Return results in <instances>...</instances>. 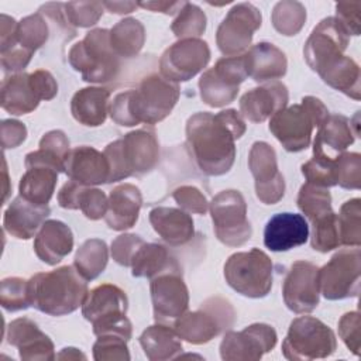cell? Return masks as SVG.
<instances>
[{"instance_id":"cell-1","label":"cell","mask_w":361,"mask_h":361,"mask_svg":"<svg viewBox=\"0 0 361 361\" xmlns=\"http://www.w3.org/2000/svg\"><path fill=\"white\" fill-rule=\"evenodd\" d=\"M245 131L237 110L217 114L196 113L186 123V144L197 168L206 175L219 176L230 171L235 158L234 140Z\"/></svg>"},{"instance_id":"cell-2","label":"cell","mask_w":361,"mask_h":361,"mask_svg":"<svg viewBox=\"0 0 361 361\" xmlns=\"http://www.w3.org/2000/svg\"><path fill=\"white\" fill-rule=\"evenodd\" d=\"M179 99V86L164 76L151 75L137 89L123 92L114 97L109 111L120 126L140 123L155 124L164 120Z\"/></svg>"},{"instance_id":"cell-3","label":"cell","mask_w":361,"mask_h":361,"mask_svg":"<svg viewBox=\"0 0 361 361\" xmlns=\"http://www.w3.org/2000/svg\"><path fill=\"white\" fill-rule=\"evenodd\" d=\"M86 281L75 265L35 274L28 279L30 306L49 316L72 313L87 295Z\"/></svg>"},{"instance_id":"cell-4","label":"cell","mask_w":361,"mask_h":361,"mask_svg":"<svg viewBox=\"0 0 361 361\" xmlns=\"http://www.w3.org/2000/svg\"><path fill=\"white\" fill-rule=\"evenodd\" d=\"M103 154L110 165L109 182H117L152 169L158 161L159 144L154 130L140 128L110 142Z\"/></svg>"},{"instance_id":"cell-5","label":"cell","mask_w":361,"mask_h":361,"mask_svg":"<svg viewBox=\"0 0 361 361\" xmlns=\"http://www.w3.org/2000/svg\"><path fill=\"white\" fill-rule=\"evenodd\" d=\"M329 116L327 107L313 96L302 99L300 104L283 107L272 114L269 131L289 152L306 149L310 144L312 131Z\"/></svg>"},{"instance_id":"cell-6","label":"cell","mask_w":361,"mask_h":361,"mask_svg":"<svg viewBox=\"0 0 361 361\" xmlns=\"http://www.w3.org/2000/svg\"><path fill=\"white\" fill-rule=\"evenodd\" d=\"M128 300L126 292L111 283H103L87 292L82 303V314L93 324L99 336L116 334L131 338V322L126 317Z\"/></svg>"},{"instance_id":"cell-7","label":"cell","mask_w":361,"mask_h":361,"mask_svg":"<svg viewBox=\"0 0 361 361\" xmlns=\"http://www.w3.org/2000/svg\"><path fill=\"white\" fill-rule=\"evenodd\" d=\"M69 62L86 82H109L120 71L118 55L110 44V30L97 28L75 44L69 51Z\"/></svg>"},{"instance_id":"cell-8","label":"cell","mask_w":361,"mask_h":361,"mask_svg":"<svg viewBox=\"0 0 361 361\" xmlns=\"http://www.w3.org/2000/svg\"><path fill=\"white\" fill-rule=\"evenodd\" d=\"M272 271V261L258 248L235 252L224 264L227 283L248 298H264L269 293Z\"/></svg>"},{"instance_id":"cell-9","label":"cell","mask_w":361,"mask_h":361,"mask_svg":"<svg viewBox=\"0 0 361 361\" xmlns=\"http://www.w3.org/2000/svg\"><path fill=\"white\" fill-rule=\"evenodd\" d=\"M337 347L333 330L312 316L296 317L282 343V353L288 360L324 358Z\"/></svg>"},{"instance_id":"cell-10","label":"cell","mask_w":361,"mask_h":361,"mask_svg":"<svg viewBox=\"0 0 361 361\" xmlns=\"http://www.w3.org/2000/svg\"><path fill=\"white\" fill-rule=\"evenodd\" d=\"M56 93L58 85L48 71L17 73L1 83V107L11 114H27L41 100H51Z\"/></svg>"},{"instance_id":"cell-11","label":"cell","mask_w":361,"mask_h":361,"mask_svg":"<svg viewBox=\"0 0 361 361\" xmlns=\"http://www.w3.org/2000/svg\"><path fill=\"white\" fill-rule=\"evenodd\" d=\"M360 248H345L331 257V259L319 269V292L326 299L337 300L360 293Z\"/></svg>"},{"instance_id":"cell-12","label":"cell","mask_w":361,"mask_h":361,"mask_svg":"<svg viewBox=\"0 0 361 361\" xmlns=\"http://www.w3.org/2000/svg\"><path fill=\"white\" fill-rule=\"evenodd\" d=\"M214 233L227 245H243L251 238V224L247 220V204L238 190H223L210 203Z\"/></svg>"},{"instance_id":"cell-13","label":"cell","mask_w":361,"mask_h":361,"mask_svg":"<svg viewBox=\"0 0 361 361\" xmlns=\"http://www.w3.org/2000/svg\"><path fill=\"white\" fill-rule=\"evenodd\" d=\"M245 78L247 71L243 55L219 59L199 80L202 100L212 107H221L231 103L238 93L240 83Z\"/></svg>"},{"instance_id":"cell-14","label":"cell","mask_w":361,"mask_h":361,"mask_svg":"<svg viewBox=\"0 0 361 361\" xmlns=\"http://www.w3.org/2000/svg\"><path fill=\"white\" fill-rule=\"evenodd\" d=\"M348 34L336 17L322 20L307 38L303 55L307 65L319 75L343 56L348 45Z\"/></svg>"},{"instance_id":"cell-15","label":"cell","mask_w":361,"mask_h":361,"mask_svg":"<svg viewBox=\"0 0 361 361\" xmlns=\"http://www.w3.org/2000/svg\"><path fill=\"white\" fill-rule=\"evenodd\" d=\"M228 312H231V307L227 302L219 298L209 299L199 310L178 317L173 327L176 334L188 343H207L220 333L224 322L227 323Z\"/></svg>"},{"instance_id":"cell-16","label":"cell","mask_w":361,"mask_h":361,"mask_svg":"<svg viewBox=\"0 0 361 361\" xmlns=\"http://www.w3.org/2000/svg\"><path fill=\"white\" fill-rule=\"evenodd\" d=\"M261 20L259 10L252 4H235L217 28L219 49L227 56H237L251 44L254 31L261 27Z\"/></svg>"},{"instance_id":"cell-17","label":"cell","mask_w":361,"mask_h":361,"mask_svg":"<svg viewBox=\"0 0 361 361\" xmlns=\"http://www.w3.org/2000/svg\"><path fill=\"white\" fill-rule=\"evenodd\" d=\"M209 59L210 49L207 42L197 38H185L162 54L159 61L161 73L172 82H185L200 72Z\"/></svg>"},{"instance_id":"cell-18","label":"cell","mask_w":361,"mask_h":361,"mask_svg":"<svg viewBox=\"0 0 361 361\" xmlns=\"http://www.w3.org/2000/svg\"><path fill=\"white\" fill-rule=\"evenodd\" d=\"M319 268L307 261L292 264L283 285V302L295 313H309L319 305Z\"/></svg>"},{"instance_id":"cell-19","label":"cell","mask_w":361,"mask_h":361,"mask_svg":"<svg viewBox=\"0 0 361 361\" xmlns=\"http://www.w3.org/2000/svg\"><path fill=\"white\" fill-rule=\"evenodd\" d=\"M275 344L272 326L255 323L241 331H228L220 344V354L223 360H258Z\"/></svg>"},{"instance_id":"cell-20","label":"cell","mask_w":361,"mask_h":361,"mask_svg":"<svg viewBox=\"0 0 361 361\" xmlns=\"http://www.w3.org/2000/svg\"><path fill=\"white\" fill-rule=\"evenodd\" d=\"M248 166L255 179L258 199L265 204L276 203L285 190L283 176L278 171L276 155L267 142H255L250 151Z\"/></svg>"},{"instance_id":"cell-21","label":"cell","mask_w":361,"mask_h":361,"mask_svg":"<svg viewBox=\"0 0 361 361\" xmlns=\"http://www.w3.org/2000/svg\"><path fill=\"white\" fill-rule=\"evenodd\" d=\"M154 319L166 324L183 314L188 309L189 293L179 272H165L151 282Z\"/></svg>"},{"instance_id":"cell-22","label":"cell","mask_w":361,"mask_h":361,"mask_svg":"<svg viewBox=\"0 0 361 361\" xmlns=\"http://www.w3.org/2000/svg\"><path fill=\"white\" fill-rule=\"evenodd\" d=\"M63 169L72 180L83 186L109 183L110 180V165L106 155L87 145L69 149Z\"/></svg>"},{"instance_id":"cell-23","label":"cell","mask_w":361,"mask_h":361,"mask_svg":"<svg viewBox=\"0 0 361 361\" xmlns=\"http://www.w3.org/2000/svg\"><path fill=\"white\" fill-rule=\"evenodd\" d=\"M309 238V224L302 214L276 213L265 224L264 244L268 250L281 252L303 245Z\"/></svg>"},{"instance_id":"cell-24","label":"cell","mask_w":361,"mask_h":361,"mask_svg":"<svg viewBox=\"0 0 361 361\" xmlns=\"http://www.w3.org/2000/svg\"><path fill=\"white\" fill-rule=\"evenodd\" d=\"M7 341L20 351L23 360H54V344L28 317L13 320L7 327Z\"/></svg>"},{"instance_id":"cell-25","label":"cell","mask_w":361,"mask_h":361,"mask_svg":"<svg viewBox=\"0 0 361 361\" xmlns=\"http://www.w3.org/2000/svg\"><path fill=\"white\" fill-rule=\"evenodd\" d=\"M288 103V89L281 82H272L251 89L240 99V110L252 123H261L283 109Z\"/></svg>"},{"instance_id":"cell-26","label":"cell","mask_w":361,"mask_h":361,"mask_svg":"<svg viewBox=\"0 0 361 361\" xmlns=\"http://www.w3.org/2000/svg\"><path fill=\"white\" fill-rule=\"evenodd\" d=\"M51 213L48 204H35L23 196H17L4 212V230L16 238L28 240L44 224Z\"/></svg>"},{"instance_id":"cell-27","label":"cell","mask_w":361,"mask_h":361,"mask_svg":"<svg viewBox=\"0 0 361 361\" xmlns=\"http://www.w3.org/2000/svg\"><path fill=\"white\" fill-rule=\"evenodd\" d=\"M73 247V234L71 228L59 220H47L41 226L34 240L37 257L48 265L61 262Z\"/></svg>"},{"instance_id":"cell-28","label":"cell","mask_w":361,"mask_h":361,"mask_svg":"<svg viewBox=\"0 0 361 361\" xmlns=\"http://www.w3.org/2000/svg\"><path fill=\"white\" fill-rule=\"evenodd\" d=\"M243 56L247 76L255 82L279 79L286 73L285 54L274 44L259 42L252 45Z\"/></svg>"},{"instance_id":"cell-29","label":"cell","mask_w":361,"mask_h":361,"mask_svg":"<svg viewBox=\"0 0 361 361\" xmlns=\"http://www.w3.org/2000/svg\"><path fill=\"white\" fill-rule=\"evenodd\" d=\"M142 197L140 189L124 183L110 192L104 220L113 230H126L135 224L141 209Z\"/></svg>"},{"instance_id":"cell-30","label":"cell","mask_w":361,"mask_h":361,"mask_svg":"<svg viewBox=\"0 0 361 361\" xmlns=\"http://www.w3.org/2000/svg\"><path fill=\"white\" fill-rule=\"evenodd\" d=\"M353 142L354 135L351 131V121L341 114H329L319 126L313 142V154L334 159Z\"/></svg>"},{"instance_id":"cell-31","label":"cell","mask_w":361,"mask_h":361,"mask_svg":"<svg viewBox=\"0 0 361 361\" xmlns=\"http://www.w3.org/2000/svg\"><path fill=\"white\" fill-rule=\"evenodd\" d=\"M58 203L65 209H80L90 220H99L107 212V197L103 190L89 189L72 179L59 190Z\"/></svg>"},{"instance_id":"cell-32","label":"cell","mask_w":361,"mask_h":361,"mask_svg":"<svg viewBox=\"0 0 361 361\" xmlns=\"http://www.w3.org/2000/svg\"><path fill=\"white\" fill-rule=\"evenodd\" d=\"M149 221L157 234L171 245H180L193 237V220L180 209L155 207L149 212Z\"/></svg>"},{"instance_id":"cell-33","label":"cell","mask_w":361,"mask_h":361,"mask_svg":"<svg viewBox=\"0 0 361 361\" xmlns=\"http://www.w3.org/2000/svg\"><path fill=\"white\" fill-rule=\"evenodd\" d=\"M110 90L106 87H85L71 100V111L76 121L87 127L102 126L109 113Z\"/></svg>"},{"instance_id":"cell-34","label":"cell","mask_w":361,"mask_h":361,"mask_svg":"<svg viewBox=\"0 0 361 361\" xmlns=\"http://www.w3.org/2000/svg\"><path fill=\"white\" fill-rule=\"evenodd\" d=\"M130 267L133 275L138 278H155L165 272H179L176 262L161 244L142 243L137 248Z\"/></svg>"},{"instance_id":"cell-35","label":"cell","mask_w":361,"mask_h":361,"mask_svg":"<svg viewBox=\"0 0 361 361\" xmlns=\"http://www.w3.org/2000/svg\"><path fill=\"white\" fill-rule=\"evenodd\" d=\"M140 344L149 360H171L182 351L180 337L171 326L162 323L148 327L141 334Z\"/></svg>"},{"instance_id":"cell-36","label":"cell","mask_w":361,"mask_h":361,"mask_svg":"<svg viewBox=\"0 0 361 361\" xmlns=\"http://www.w3.org/2000/svg\"><path fill=\"white\" fill-rule=\"evenodd\" d=\"M320 76L329 86L351 96L355 100L360 99V68L350 56H340L327 66Z\"/></svg>"},{"instance_id":"cell-37","label":"cell","mask_w":361,"mask_h":361,"mask_svg":"<svg viewBox=\"0 0 361 361\" xmlns=\"http://www.w3.org/2000/svg\"><path fill=\"white\" fill-rule=\"evenodd\" d=\"M144 27L135 18H124L110 30L111 48L117 55L126 58L137 55L144 45Z\"/></svg>"},{"instance_id":"cell-38","label":"cell","mask_w":361,"mask_h":361,"mask_svg":"<svg viewBox=\"0 0 361 361\" xmlns=\"http://www.w3.org/2000/svg\"><path fill=\"white\" fill-rule=\"evenodd\" d=\"M73 265L86 279L97 278L107 265L106 243L97 238L86 240L78 250Z\"/></svg>"},{"instance_id":"cell-39","label":"cell","mask_w":361,"mask_h":361,"mask_svg":"<svg viewBox=\"0 0 361 361\" xmlns=\"http://www.w3.org/2000/svg\"><path fill=\"white\" fill-rule=\"evenodd\" d=\"M298 207L310 221H314L333 212L331 196L326 188L306 182L299 190Z\"/></svg>"},{"instance_id":"cell-40","label":"cell","mask_w":361,"mask_h":361,"mask_svg":"<svg viewBox=\"0 0 361 361\" xmlns=\"http://www.w3.org/2000/svg\"><path fill=\"white\" fill-rule=\"evenodd\" d=\"M341 245L360 247L361 244V200H347L337 214Z\"/></svg>"},{"instance_id":"cell-41","label":"cell","mask_w":361,"mask_h":361,"mask_svg":"<svg viewBox=\"0 0 361 361\" xmlns=\"http://www.w3.org/2000/svg\"><path fill=\"white\" fill-rule=\"evenodd\" d=\"M306 20V10L298 1H281L274 7L272 24L283 35H295Z\"/></svg>"},{"instance_id":"cell-42","label":"cell","mask_w":361,"mask_h":361,"mask_svg":"<svg viewBox=\"0 0 361 361\" xmlns=\"http://www.w3.org/2000/svg\"><path fill=\"white\" fill-rule=\"evenodd\" d=\"M302 173L312 185L330 188L337 185V158L331 159L320 154H313V158L302 165Z\"/></svg>"},{"instance_id":"cell-43","label":"cell","mask_w":361,"mask_h":361,"mask_svg":"<svg viewBox=\"0 0 361 361\" xmlns=\"http://www.w3.org/2000/svg\"><path fill=\"white\" fill-rule=\"evenodd\" d=\"M48 38V27L42 18V13H37L23 18L17 27V42L28 52H34Z\"/></svg>"},{"instance_id":"cell-44","label":"cell","mask_w":361,"mask_h":361,"mask_svg":"<svg viewBox=\"0 0 361 361\" xmlns=\"http://www.w3.org/2000/svg\"><path fill=\"white\" fill-rule=\"evenodd\" d=\"M313 235H312V248L320 252H327L333 248L341 245L340 233L337 224V214L334 212L312 221Z\"/></svg>"},{"instance_id":"cell-45","label":"cell","mask_w":361,"mask_h":361,"mask_svg":"<svg viewBox=\"0 0 361 361\" xmlns=\"http://www.w3.org/2000/svg\"><path fill=\"white\" fill-rule=\"evenodd\" d=\"M204 28H206L204 13L197 6L190 4L188 1L182 7L178 18L171 25V30L175 32V35L183 39L185 37L193 38V37L202 35Z\"/></svg>"},{"instance_id":"cell-46","label":"cell","mask_w":361,"mask_h":361,"mask_svg":"<svg viewBox=\"0 0 361 361\" xmlns=\"http://www.w3.org/2000/svg\"><path fill=\"white\" fill-rule=\"evenodd\" d=\"M1 306L8 312L30 307L28 281L23 278H6L1 281Z\"/></svg>"},{"instance_id":"cell-47","label":"cell","mask_w":361,"mask_h":361,"mask_svg":"<svg viewBox=\"0 0 361 361\" xmlns=\"http://www.w3.org/2000/svg\"><path fill=\"white\" fill-rule=\"evenodd\" d=\"M103 7L99 1H72L65 4V13L71 25L90 27L103 14Z\"/></svg>"},{"instance_id":"cell-48","label":"cell","mask_w":361,"mask_h":361,"mask_svg":"<svg viewBox=\"0 0 361 361\" xmlns=\"http://www.w3.org/2000/svg\"><path fill=\"white\" fill-rule=\"evenodd\" d=\"M361 157L347 152L337 157V183L344 189H360Z\"/></svg>"},{"instance_id":"cell-49","label":"cell","mask_w":361,"mask_h":361,"mask_svg":"<svg viewBox=\"0 0 361 361\" xmlns=\"http://www.w3.org/2000/svg\"><path fill=\"white\" fill-rule=\"evenodd\" d=\"M127 340L116 334L99 336L93 345L94 360H130Z\"/></svg>"},{"instance_id":"cell-50","label":"cell","mask_w":361,"mask_h":361,"mask_svg":"<svg viewBox=\"0 0 361 361\" xmlns=\"http://www.w3.org/2000/svg\"><path fill=\"white\" fill-rule=\"evenodd\" d=\"M144 241L135 235V234H123L118 235L113 244H111V254L113 258L117 264L130 267L131 259L137 251V248L142 244Z\"/></svg>"},{"instance_id":"cell-51","label":"cell","mask_w":361,"mask_h":361,"mask_svg":"<svg viewBox=\"0 0 361 361\" xmlns=\"http://www.w3.org/2000/svg\"><path fill=\"white\" fill-rule=\"evenodd\" d=\"M338 333L345 345L355 354H360V314L358 312L345 313L338 322Z\"/></svg>"},{"instance_id":"cell-52","label":"cell","mask_w":361,"mask_h":361,"mask_svg":"<svg viewBox=\"0 0 361 361\" xmlns=\"http://www.w3.org/2000/svg\"><path fill=\"white\" fill-rule=\"evenodd\" d=\"M173 199L178 202L179 206H182L183 209H186L189 212L204 214L207 210L206 197L200 193L199 189H196L193 186L178 188L173 192Z\"/></svg>"},{"instance_id":"cell-53","label":"cell","mask_w":361,"mask_h":361,"mask_svg":"<svg viewBox=\"0 0 361 361\" xmlns=\"http://www.w3.org/2000/svg\"><path fill=\"white\" fill-rule=\"evenodd\" d=\"M360 3H338L336 4V14L338 23L348 35L360 34Z\"/></svg>"},{"instance_id":"cell-54","label":"cell","mask_w":361,"mask_h":361,"mask_svg":"<svg viewBox=\"0 0 361 361\" xmlns=\"http://www.w3.org/2000/svg\"><path fill=\"white\" fill-rule=\"evenodd\" d=\"M27 130L23 123L14 120H4L1 123V141L4 148H14L25 140Z\"/></svg>"},{"instance_id":"cell-55","label":"cell","mask_w":361,"mask_h":361,"mask_svg":"<svg viewBox=\"0 0 361 361\" xmlns=\"http://www.w3.org/2000/svg\"><path fill=\"white\" fill-rule=\"evenodd\" d=\"M32 52L23 49L21 47H16L4 54H1V65L6 71H20L27 66L31 59Z\"/></svg>"},{"instance_id":"cell-56","label":"cell","mask_w":361,"mask_h":361,"mask_svg":"<svg viewBox=\"0 0 361 361\" xmlns=\"http://www.w3.org/2000/svg\"><path fill=\"white\" fill-rule=\"evenodd\" d=\"M185 4H186V1H147V3H138L140 7L149 8L152 11H161V13H165V14H173L176 11H180Z\"/></svg>"},{"instance_id":"cell-57","label":"cell","mask_w":361,"mask_h":361,"mask_svg":"<svg viewBox=\"0 0 361 361\" xmlns=\"http://www.w3.org/2000/svg\"><path fill=\"white\" fill-rule=\"evenodd\" d=\"M103 6L110 10V13L116 14H126L131 13L135 7H138V3L134 1H103Z\"/></svg>"}]
</instances>
